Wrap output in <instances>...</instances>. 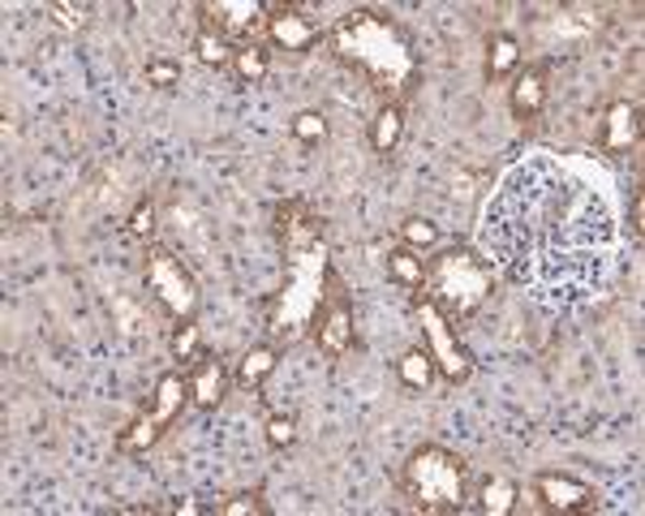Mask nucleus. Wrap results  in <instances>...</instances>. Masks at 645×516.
I'll return each instance as SVG.
<instances>
[{"label":"nucleus","mask_w":645,"mask_h":516,"mask_svg":"<svg viewBox=\"0 0 645 516\" xmlns=\"http://www.w3.org/2000/svg\"><path fill=\"white\" fill-rule=\"evenodd\" d=\"M215 513H220V516H267V513H271V504H267L263 495L246 491V495H233V500L215 504Z\"/></svg>","instance_id":"29"},{"label":"nucleus","mask_w":645,"mask_h":516,"mask_svg":"<svg viewBox=\"0 0 645 516\" xmlns=\"http://www.w3.org/2000/svg\"><path fill=\"white\" fill-rule=\"evenodd\" d=\"M147 289L151 298L164 306V314L177 318V323L199 314V280L186 267V258L173 255L168 246H151L147 250Z\"/></svg>","instance_id":"6"},{"label":"nucleus","mask_w":645,"mask_h":516,"mask_svg":"<svg viewBox=\"0 0 645 516\" xmlns=\"http://www.w3.org/2000/svg\"><path fill=\"white\" fill-rule=\"evenodd\" d=\"M168 349H173V358L177 361H199L202 358V327L194 323V318L177 323V332H173Z\"/></svg>","instance_id":"26"},{"label":"nucleus","mask_w":645,"mask_h":516,"mask_svg":"<svg viewBox=\"0 0 645 516\" xmlns=\"http://www.w3.org/2000/svg\"><path fill=\"white\" fill-rule=\"evenodd\" d=\"M147 82L155 87V91H173V87H181V65H177V60H168V56L151 60V65H147Z\"/></svg>","instance_id":"31"},{"label":"nucleus","mask_w":645,"mask_h":516,"mask_svg":"<svg viewBox=\"0 0 645 516\" xmlns=\"http://www.w3.org/2000/svg\"><path fill=\"white\" fill-rule=\"evenodd\" d=\"M521 40L512 35V31H496L491 40H487V78L499 82V78H508L516 65H521Z\"/></svg>","instance_id":"21"},{"label":"nucleus","mask_w":645,"mask_h":516,"mask_svg":"<svg viewBox=\"0 0 645 516\" xmlns=\"http://www.w3.org/2000/svg\"><path fill=\"white\" fill-rule=\"evenodd\" d=\"M332 276H336V271H332V262H327V255H323V246L310 250V255L293 258V267H289V284L280 289L276 310H271V332L285 336V340H298L301 332L319 318L323 302H327Z\"/></svg>","instance_id":"5"},{"label":"nucleus","mask_w":645,"mask_h":516,"mask_svg":"<svg viewBox=\"0 0 645 516\" xmlns=\"http://www.w3.org/2000/svg\"><path fill=\"white\" fill-rule=\"evenodd\" d=\"M173 513H177V516H202L207 508H202V504H177Z\"/></svg>","instance_id":"34"},{"label":"nucleus","mask_w":645,"mask_h":516,"mask_svg":"<svg viewBox=\"0 0 645 516\" xmlns=\"http://www.w3.org/2000/svg\"><path fill=\"white\" fill-rule=\"evenodd\" d=\"M397 374L409 392H431L435 379H440V366H435V358L426 349H404L397 361Z\"/></svg>","instance_id":"19"},{"label":"nucleus","mask_w":645,"mask_h":516,"mask_svg":"<svg viewBox=\"0 0 645 516\" xmlns=\"http://www.w3.org/2000/svg\"><path fill=\"white\" fill-rule=\"evenodd\" d=\"M314 345L327 361H341L353 349V306H348V293L341 289L336 276H332L327 302L319 310V323H314Z\"/></svg>","instance_id":"10"},{"label":"nucleus","mask_w":645,"mask_h":516,"mask_svg":"<svg viewBox=\"0 0 645 516\" xmlns=\"http://www.w3.org/2000/svg\"><path fill=\"white\" fill-rule=\"evenodd\" d=\"M263 435H267L271 448H293L298 444V417L293 413H271L267 426H263Z\"/></svg>","instance_id":"27"},{"label":"nucleus","mask_w":645,"mask_h":516,"mask_svg":"<svg viewBox=\"0 0 645 516\" xmlns=\"http://www.w3.org/2000/svg\"><path fill=\"white\" fill-rule=\"evenodd\" d=\"M276 366H280L276 345H254V349H246V358L237 361V388H246V392L263 388V383L271 379Z\"/></svg>","instance_id":"20"},{"label":"nucleus","mask_w":645,"mask_h":516,"mask_svg":"<svg viewBox=\"0 0 645 516\" xmlns=\"http://www.w3.org/2000/svg\"><path fill=\"white\" fill-rule=\"evenodd\" d=\"M546 96H551V74H546V65H530V69H521L516 74V82H512V91H508V103H512V116L516 121H538L546 108Z\"/></svg>","instance_id":"15"},{"label":"nucleus","mask_w":645,"mask_h":516,"mask_svg":"<svg viewBox=\"0 0 645 516\" xmlns=\"http://www.w3.org/2000/svg\"><path fill=\"white\" fill-rule=\"evenodd\" d=\"M413 318H418V327H422V336H426V354L435 358L440 374H444L452 388L469 383L474 358H469V349L460 345V336L452 332V318H447L444 310L435 306L426 293H413Z\"/></svg>","instance_id":"8"},{"label":"nucleus","mask_w":645,"mask_h":516,"mask_svg":"<svg viewBox=\"0 0 645 516\" xmlns=\"http://www.w3.org/2000/svg\"><path fill=\"white\" fill-rule=\"evenodd\" d=\"M487 246L512 280L546 298H572L602 280L615 233L607 203L538 155L499 181L487 206Z\"/></svg>","instance_id":"1"},{"label":"nucleus","mask_w":645,"mask_h":516,"mask_svg":"<svg viewBox=\"0 0 645 516\" xmlns=\"http://www.w3.org/2000/svg\"><path fill=\"white\" fill-rule=\"evenodd\" d=\"M629 220H633V242H642L645 237V190L642 186L633 190V211H629Z\"/></svg>","instance_id":"33"},{"label":"nucleus","mask_w":645,"mask_h":516,"mask_svg":"<svg viewBox=\"0 0 645 516\" xmlns=\"http://www.w3.org/2000/svg\"><path fill=\"white\" fill-rule=\"evenodd\" d=\"M388 276L400 289L418 293V289H426V258H418V250H409V246H392L388 250Z\"/></svg>","instance_id":"22"},{"label":"nucleus","mask_w":645,"mask_h":516,"mask_svg":"<svg viewBox=\"0 0 645 516\" xmlns=\"http://www.w3.org/2000/svg\"><path fill=\"white\" fill-rule=\"evenodd\" d=\"M186 396H190V379H186L181 370H168V374L155 383V401L116 435V448H121V452H147V448H155V444L164 439V430L177 422Z\"/></svg>","instance_id":"7"},{"label":"nucleus","mask_w":645,"mask_h":516,"mask_svg":"<svg viewBox=\"0 0 645 516\" xmlns=\"http://www.w3.org/2000/svg\"><path fill=\"white\" fill-rule=\"evenodd\" d=\"M404 138V103H379L370 121V147L379 155H392Z\"/></svg>","instance_id":"18"},{"label":"nucleus","mask_w":645,"mask_h":516,"mask_svg":"<svg viewBox=\"0 0 645 516\" xmlns=\"http://www.w3.org/2000/svg\"><path fill=\"white\" fill-rule=\"evenodd\" d=\"M323 228H327L323 215L310 203H301V199H289V203L276 206V242H280V250L289 258L319 250L323 246Z\"/></svg>","instance_id":"11"},{"label":"nucleus","mask_w":645,"mask_h":516,"mask_svg":"<svg viewBox=\"0 0 645 516\" xmlns=\"http://www.w3.org/2000/svg\"><path fill=\"white\" fill-rule=\"evenodd\" d=\"M125 233L138 237V242H151V233H155V203H151V199H138V203H134L130 220H125Z\"/></svg>","instance_id":"30"},{"label":"nucleus","mask_w":645,"mask_h":516,"mask_svg":"<svg viewBox=\"0 0 645 516\" xmlns=\"http://www.w3.org/2000/svg\"><path fill=\"white\" fill-rule=\"evenodd\" d=\"M202 13V26L215 31L229 48L237 44H258V31H267V18L271 9L258 4V0H202L199 4Z\"/></svg>","instance_id":"9"},{"label":"nucleus","mask_w":645,"mask_h":516,"mask_svg":"<svg viewBox=\"0 0 645 516\" xmlns=\"http://www.w3.org/2000/svg\"><path fill=\"white\" fill-rule=\"evenodd\" d=\"M289 134L298 138L301 147L327 143V116H323V112H314V108H305V112H298V116L289 121Z\"/></svg>","instance_id":"25"},{"label":"nucleus","mask_w":645,"mask_h":516,"mask_svg":"<svg viewBox=\"0 0 645 516\" xmlns=\"http://www.w3.org/2000/svg\"><path fill=\"white\" fill-rule=\"evenodd\" d=\"M229 69L237 74V82H263L267 78V69H271V48L258 40V44H242V48H233V60H229Z\"/></svg>","instance_id":"23"},{"label":"nucleus","mask_w":645,"mask_h":516,"mask_svg":"<svg viewBox=\"0 0 645 516\" xmlns=\"http://www.w3.org/2000/svg\"><path fill=\"white\" fill-rule=\"evenodd\" d=\"M496 289V267L474 250H444L426 262V298L444 310L447 318H469L487 306Z\"/></svg>","instance_id":"4"},{"label":"nucleus","mask_w":645,"mask_h":516,"mask_svg":"<svg viewBox=\"0 0 645 516\" xmlns=\"http://www.w3.org/2000/svg\"><path fill=\"white\" fill-rule=\"evenodd\" d=\"M400 491L413 500L418 513H465L469 508V464L440 444H422L409 452V461L400 469Z\"/></svg>","instance_id":"3"},{"label":"nucleus","mask_w":645,"mask_h":516,"mask_svg":"<svg viewBox=\"0 0 645 516\" xmlns=\"http://www.w3.org/2000/svg\"><path fill=\"white\" fill-rule=\"evenodd\" d=\"M332 52L353 69L383 103H404L422 82V60L413 48V35L383 9H348L332 26Z\"/></svg>","instance_id":"2"},{"label":"nucleus","mask_w":645,"mask_h":516,"mask_svg":"<svg viewBox=\"0 0 645 516\" xmlns=\"http://www.w3.org/2000/svg\"><path fill=\"white\" fill-rule=\"evenodd\" d=\"M271 18H267V48H280V52H310L319 44V26L305 18V9L298 4H267Z\"/></svg>","instance_id":"13"},{"label":"nucleus","mask_w":645,"mask_h":516,"mask_svg":"<svg viewBox=\"0 0 645 516\" xmlns=\"http://www.w3.org/2000/svg\"><path fill=\"white\" fill-rule=\"evenodd\" d=\"M229 370H224V361L220 358H207L202 354L194 366H190V401L199 405V410H220L224 405V396H229Z\"/></svg>","instance_id":"16"},{"label":"nucleus","mask_w":645,"mask_h":516,"mask_svg":"<svg viewBox=\"0 0 645 516\" xmlns=\"http://www.w3.org/2000/svg\"><path fill=\"white\" fill-rule=\"evenodd\" d=\"M516 504H521V486H516V478H508V473L482 478V486H478V513L512 516L516 513Z\"/></svg>","instance_id":"17"},{"label":"nucleus","mask_w":645,"mask_h":516,"mask_svg":"<svg viewBox=\"0 0 645 516\" xmlns=\"http://www.w3.org/2000/svg\"><path fill=\"white\" fill-rule=\"evenodd\" d=\"M48 18L56 26H65V31H78V26L87 22V4H60V0H52Z\"/></svg>","instance_id":"32"},{"label":"nucleus","mask_w":645,"mask_h":516,"mask_svg":"<svg viewBox=\"0 0 645 516\" xmlns=\"http://www.w3.org/2000/svg\"><path fill=\"white\" fill-rule=\"evenodd\" d=\"M642 147V103L637 100H611L602 116V152L624 155Z\"/></svg>","instance_id":"14"},{"label":"nucleus","mask_w":645,"mask_h":516,"mask_svg":"<svg viewBox=\"0 0 645 516\" xmlns=\"http://www.w3.org/2000/svg\"><path fill=\"white\" fill-rule=\"evenodd\" d=\"M534 495H538V504H543L546 513H594L598 508V491L590 482H581V478H572V473H555V469H546L534 478Z\"/></svg>","instance_id":"12"},{"label":"nucleus","mask_w":645,"mask_h":516,"mask_svg":"<svg viewBox=\"0 0 645 516\" xmlns=\"http://www.w3.org/2000/svg\"><path fill=\"white\" fill-rule=\"evenodd\" d=\"M194 52H199L202 65H229L233 60V48L215 31H207V26H199V35H194Z\"/></svg>","instance_id":"28"},{"label":"nucleus","mask_w":645,"mask_h":516,"mask_svg":"<svg viewBox=\"0 0 645 516\" xmlns=\"http://www.w3.org/2000/svg\"><path fill=\"white\" fill-rule=\"evenodd\" d=\"M397 233L400 246H409V250H435L440 246V224L426 220V215H404L397 224Z\"/></svg>","instance_id":"24"}]
</instances>
